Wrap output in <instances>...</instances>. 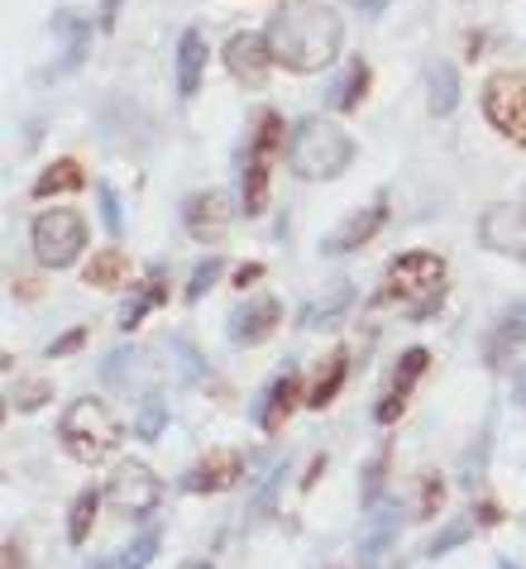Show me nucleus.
<instances>
[{"label": "nucleus", "mask_w": 526, "mask_h": 569, "mask_svg": "<svg viewBox=\"0 0 526 569\" xmlns=\"http://www.w3.org/2000/svg\"><path fill=\"white\" fill-rule=\"evenodd\" d=\"M282 479H287V460H278L274 469H268V479L259 483V493L249 498V521H268L278 508V493H282Z\"/></svg>", "instance_id": "36"}, {"label": "nucleus", "mask_w": 526, "mask_h": 569, "mask_svg": "<svg viewBox=\"0 0 526 569\" xmlns=\"http://www.w3.org/2000/svg\"><path fill=\"white\" fill-rule=\"evenodd\" d=\"M120 20V0H101V29H116Z\"/></svg>", "instance_id": "47"}, {"label": "nucleus", "mask_w": 526, "mask_h": 569, "mask_svg": "<svg viewBox=\"0 0 526 569\" xmlns=\"http://www.w3.org/2000/svg\"><path fill=\"white\" fill-rule=\"evenodd\" d=\"M326 469H330V460H326V450H321V455H311V465H307V473H301V479H297V488H301V493H311V488H316V483H321V479H326Z\"/></svg>", "instance_id": "43"}, {"label": "nucleus", "mask_w": 526, "mask_h": 569, "mask_svg": "<svg viewBox=\"0 0 526 569\" xmlns=\"http://www.w3.org/2000/svg\"><path fill=\"white\" fill-rule=\"evenodd\" d=\"M507 398H513L517 412H526V363H517V369H513V383H507Z\"/></svg>", "instance_id": "45"}, {"label": "nucleus", "mask_w": 526, "mask_h": 569, "mask_svg": "<svg viewBox=\"0 0 526 569\" xmlns=\"http://www.w3.org/2000/svg\"><path fill=\"white\" fill-rule=\"evenodd\" d=\"M445 282H450V268H445L440 254H430V249H407V254H397L388 263L383 292L374 302L378 307L397 302L407 321H430V316L445 307Z\"/></svg>", "instance_id": "2"}, {"label": "nucleus", "mask_w": 526, "mask_h": 569, "mask_svg": "<svg viewBox=\"0 0 526 569\" xmlns=\"http://www.w3.org/2000/svg\"><path fill=\"white\" fill-rule=\"evenodd\" d=\"M274 49H268V34H230L226 43V68L235 82H245L259 91L268 82V72H274Z\"/></svg>", "instance_id": "18"}, {"label": "nucleus", "mask_w": 526, "mask_h": 569, "mask_svg": "<svg viewBox=\"0 0 526 569\" xmlns=\"http://www.w3.org/2000/svg\"><path fill=\"white\" fill-rule=\"evenodd\" d=\"M163 493H168L163 479H158L153 465H143V460H120L106 479V502L130 521H149L158 508H163Z\"/></svg>", "instance_id": "7"}, {"label": "nucleus", "mask_w": 526, "mask_h": 569, "mask_svg": "<svg viewBox=\"0 0 526 569\" xmlns=\"http://www.w3.org/2000/svg\"><path fill=\"white\" fill-rule=\"evenodd\" d=\"M178 569H216V565H211V560H182Z\"/></svg>", "instance_id": "49"}, {"label": "nucleus", "mask_w": 526, "mask_h": 569, "mask_svg": "<svg viewBox=\"0 0 526 569\" xmlns=\"http://www.w3.org/2000/svg\"><path fill=\"white\" fill-rule=\"evenodd\" d=\"M82 282L87 288H101V292H116L130 282V254H125L120 244H110V249H96L91 263L82 268Z\"/></svg>", "instance_id": "24"}, {"label": "nucleus", "mask_w": 526, "mask_h": 569, "mask_svg": "<svg viewBox=\"0 0 526 569\" xmlns=\"http://www.w3.org/2000/svg\"><path fill=\"white\" fill-rule=\"evenodd\" d=\"M369 82H374V72H369V62L355 58L349 68L335 77L330 91H326V106L335 110V116H349V110H359V101L369 97Z\"/></svg>", "instance_id": "23"}, {"label": "nucleus", "mask_w": 526, "mask_h": 569, "mask_svg": "<svg viewBox=\"0 0 526 569\" xmlns=\"http://www.w3.org/2000/svg\"><path fill=\"white\" fill-rule=\"evenodd\" d=\"M430 350L426 345H407L403 355H397V363H393V373H388V383H383V392H378V402H374V421L388 431V426H397L403 421V412H407V402H411V392L421 388V378L430 373Z\"/></svg>", "instance_id": "8"}, {"label": "nucleus", "mask_w": 526, "mask_h": 569, "mask_svg": "<svg viewBox=\"0 0 526 569\" xmlns=\"http://www.w3.org/2000/svg\"><path fill=\"white\" fill-rule=\"evenodd\" d=\"M220 278H226V259H220V254H206L197 268H191V278H187V288H182V302H191V307H197L201 297L211 292Z\"/></svg>", "instance_id": "35"}, {"label": "nucleus", "mask_w": 526, "mask_h": 569, "mask_svg": "<svg viewBox=\"0 0 526 569\" xmlns=\"http://www.w3.org/2000/svg\"><path fill=\"white\" fill-rule=\"evenodd\" d=\"M206 72V34L201 29H187L178 39V97H197Z\"/></svg>", "instance_id": "27"}, {"label": "nucleus", "mask_w": 526, "mask_h": 569, "mask_svg": "<svg viewBox=\"0 0 526 569\" xmlns=\"http://www.w3.org/2000/svg\"><path fill=\"white\" fill-rule=\"evenodd\" d=\"M58 446H62L68 460L96 469V465H106L110 455L125 446V426H120L116 412H110V402L77 398L68 412L58 417Z\"/></svg>", "instance_id": "4"}, {"label": "nucleus", "mask_w": 526, "mask_h": 569, "mask_svg": "<svg viewBox=\"0 0 526 569\" xmlns=\"http://www.w3.org/2000/svg\"><path fill=\"white\" fill-rule=\"evenodd\" d=\"M53 402V378H14L10 383V407L14 412H43Z\"/></svg>", "instance_id": "34"}, {"label": "nucleus", "mask_w": 526, "mask_h": 569, "mask_svg": "<svg viewBox=\"0 0 526 569\" xmlns=\"http://www.w3.org/2000/svg\"><path fill=\"white\" fill-rule=\"evenodd\" d=\"M53 34L62 39V72H77L91 53V20L82 10H58L53 14Z\"/></svg>", "instance_id": "21"}, {"label": "nucleus", "mask_w": 526, "mask_h": 569, "mask_svg": "<svg viewBox=\"0 0 526 569\" xmlns=\"http://www.w3.org/2000/svg\"><path fill=\"white\" fill-rule=\"evenodd\" d=\"M469 512H474L478 527H503V521H507V508H503L498 498H474Z\"/></svg>", "instance_id": "42"}, {"label": "nucleus", "mask_w": 526, "mask_h": 569, "mask_svg": "<svg viewBox=\"0 0 526 569\" xmlns=\"http://www.w3.org/2000/svg\"><path fill=\"white\" fill-rule=\"evenodd\" d=\"M230 220H235V211H230V197L226 192H197V197L182 201V226H187L191 240L206 244V249L226 240Z\"/></svg>", "instance_id": "15"}, {"label": "nucleus", "mask_w": 526, "mask_h": 569, "mask_svg": "<svg viewBox=\"0 0 526 569\" xmlns=\"http://www.w3.org/2000/svg\"><path fill=\"white\" fill-rule=\"evenodd\" d=\"M484 116L498 134L526 149V72H493L484 82Z\"/></svg>", "instance_id": "10"}, {"label": "nucleus", "mask_w": 526, "mask_h": 569, "mask_svg": "<svg viewBox=\"0 0 526 569\" xmlns=\"http://www.w3.org/2000/svg\"><path fill=\"white\" fill-rule=\"evenodd\" d=\"M349 307H355V282L335 278L321 297H311V302L297 311V330H330V326H340L349 316Z\"/></svg>", "instance_id": "20"}, {"label": "nucleus", "mask_w": 526, "mask_h": 569, "mask_svg": "<svg viewBox=\"0 0 526 569\" xmlns=\"http://www.w3.org/2000/svg\"><path fill=\"white\" fill-rule=\"evenodd\" d=\"M287 124L278 110H259L254 116V130L245 139V158H239V207L245 216H264L268 211V192H274V168L287 144Z\"/></svg>", "instance_id": "5"}, {"label": "nucleus", "mask_w": 526, "mask_h": 569, "mask_svg": "<svg viewBox=\"0 0 526 569\" xmlns=\"http://www.w3.org/2000/svg\"><path fill=\"white\" fill-rule=\"evenodd\" d=\"M163 350L178 359V363H172V373H178V383H182V388H197V383H206V378H211V363H206V355H201L187 336H168V340H163Z\"/></svg>", "instance_id": "28"}, {"label": "nucleus", "mask_w": 526, "mask_h": 569, "mask_svg": "<svg viewBox=\"0 0 526 569\" xmlns=\"http://www.w3.org/2000/svg\"><path fill=\"white\" fill-rule=\"evenodd\" d=\"M158 550H163V531L149 527V531H139L130 546H120L116 556H110V569H149L158 560Z\"/></svg>", "instance_id": "31"}, {"label": "nucleus", "mask_w": 526, "mask_h": 569, "mask_svg": "<svg viewBox=\"0 0 526 569\" xmlns=\"http://www.w3.org/2000/svg\"><path fill=\"white\" fill-rule=\"evenodd\" d=\"M87 340H91V326H68L53 345H48V359H72V355H82Z\"/></svg>", "instance_id": "41"}, {"label": "nucleus", "mask_w": 526, "mask_h": 569, "mask_svg": "<svg viewBox=\"0 0 526 569\" xmlns=\"http://www.w3.org/2000/svg\"><path fill=\"white\" fill-rule=\"evenodd\" d=\"M478 244H484L488 254L526 263V207H513V201L488 207L478 216Z\"/></svg>", "instance_id": "13"}, {"label": "nucleus", "mask_w": 526, "mask_h": 569, "mask_svg": "<svg viewBox=\"0 0 526 569\" xmlns=\"http://www.w3.org/2000/svg\"><path fill=\"white\" fill-rule=\"evenodd\" d=\"M87 569H110V560H91V565H87Z\"/></svg>", "instance_id": "51"}, {"label": "nucleus", "mask_w": 526, "mask_h": 569, "mask_svg": "<svg viewBox=\"0 0 526 569\" xmlns=\"http://www.w3.org/2000/svg\"><path fill=\"white\" fill-rule=\"evenodd\" d=\"M168 297H172V278H168L163 263H153L139 282H130V297L120 302V330H125V336L139 330L158 307H168Z\"/></svg>", "instance_id": "17"}, {"label": "nucleus", "mask_w": 526, "mask_h": 569, "mask_svg": "<svg viewBox=\"0 0 526 569\" xmlns=\"http://www.w3.org/2000/svg\"><path fill=\"white\" fill-rule=\"evenodd\" d=\"M459 106V77L450 62H436V68L426 72V110L430 116H450Z\"/></svg>", "instance_id": "30"}, {"label": "nucleus", "mask_w": 526, "mask_h": 569, "mask_svg": "<svg viewBox=\"0 0 526 569\" xmlns=\"http://www.w3.org/2000/svg\"><path fill=\"white\" fill-rule=\"evenodd\" d=\"M349 6H355L359 14H369V20H374V14L388 10V0H349Z\"/></svg>", "instance_id": "48"}, {"label": "nucleus", "mask_w": 526, "mask_h": 569, "mask_svg": "<svg viewBox=\"0 0 526 569\" xmlns=\"http://www.w3.org/2000/svg\"><path fill=\"white\" fill-rule=\"evenodd\" d=\"M297 407H307V378H301L297 363H282V369L264 383L259 398H254L249 417H254V426H259L264 436H282V426L292 421Z\"/></svg>", "instance_id": "9"}, {"label": "nucleus", "mask_w": 526, "mask_h": 569, "mask_svg": "<svg viewBox=\"0 0 526 569\" xmlns=\"http://www.w3.org/2000/svg\"><path fill=\"white\" fill-rule=\"evenodd\" d=\"M498 569H522L517 560H507V556H498Z\"/></svg>", "instance_id": "50"}, {"label": "nucleus", "mask_w": 526, "mask_h": 569, "mask_svg": "<svg viewBox=\"0 0 526 569\" xmlns=\"http://www.w3.org/2000/svg\"><path fill=\"white\" fill-rule=\"evenodd\" d=\"M445 498H450V483H445V473H421L417 479V521H430L440 508H445Z\"/></svg>", "instance_id": "37"}, {"label": "nucleus", "mask_w": 526, "mask_h": 569, "mask_svg": "<svg viewBox=\"0 0 526 569\" xmlns=\"http://www.w3.org/2000/svg\"><path fill=\"white\" fill-rule=\"evenodd\" d=\"M245 469H249V455L245 450H235V446H211L201 455L197 465H187L182 473H178V488L182 493H230V488L245 479Z\"/></svg>", "instance_id": "11"}, {"label": "nucleus", "mask_w": 526, "mask_h": 569, "mask_svg": "<svg viewBox=\"0 0 526 569\" xmlns=\"http://www.w3.org/2000/svg\"><path fill=\"white\" fill-rule=\"evenodd\" d=\"M488 450H493V426H484V436H478V450L465 455V465H459V483L474 493V483H484V465H488Z\"/></svg>", "instance_id": "39"}, {"label": "nucleus", "mask_w": 526, "mask_h": 569, "mask_svg": "<svg viewBox=\"0 0 526 569\" xmlns=\"http://www.w3.org/2000/svg\"><path fill=\"white\" fill-rule=\"evenodd\" d=\"M522 527H526V512H522Z\"/></svg>", "instance_id": "52"}, {"label": "nucleus", "mask_w": 526, "mask_h": 569, "mask_svg": "<svg viewBox=\"0 0 526 569\" xmlns=\"http://www.w3.org/2000/svg\"><path fill=\"white\" fill-rule=\"evenodd\" d=\"M230 282H235L239 292H245V288H254V282H264V263H239L235 273H230Z\"/></svg>", "instance_id": "44"}, {"label": "nucleus", "mask_w": 526, "mask_h": 569, "mask_svg": "<svg viewBox=\"0 0 526 569\" xmlns=\"http://www.w3.org/2000/svg\"><path fill=\"white\" fill-rule=\"evenodd\" d=\"M517 345H526V297H517V302L498 316V330H493V340L484 345V363L488 369H498Z\"/></svg>", "instance_id": "22"}, {"label": "nucleus", "mask_w": 526, "mask_h": 569, "mask_svg": "<svg viewBox=\"0 0 526 569\" xmlns=\"http://www.w3.org/2000/svg\"><path fill=\"white\" fill-rule=\"evenodd\" d=\"M397 536H403V502L397 498L374 502V508L364 512V527H359V560L378 565L397 546Z\"/></svg>", "instance_id": "16"}, {"label": "nucleus", "mask_w": 526, "mask_h": 569, "mask_svg": "<svg viewBox=\"0 0 526 569\" xmlns=\"http://www.w3.org/2000/svg\"><path fill=\"white\" fill-rule=\"evenodd\" d=\"M101 502H106L101 488H82V493L68 502V546H87L91 541V527H96Z\"/></svg>", "instance_id": "29"}, {"label": "nucleus", "mask_w": 526, "mask_h": 569, "mask_svg": "<svg viewBox=\"0 0 526 569\" xmlns=\"http://www.w3.org/2000/svg\"><path fill=\"white\" fill-rule=\"evenodd\" d=\"M388 479H393V440H383V446L359 469V508L364 512H369L374 502L388 498Z\"/></svg>", "instance_id": "25"}, {"label": "nucleus", "mask_w": 526, "mask_h": 569, "mask_svg": "<svg viewBox=\"0 0 526 569\" xmlns=\"http://www.w3.org/2000/svg\"><path fill=\"white\" fill-rule=\"evenodd\" d=\"M135 363H139V355L130 350V345H120V350H110V355H106L101 378H106L110 388H130V383H135Z\"/></svg>", "instance_id": "38"}, {"label": "nucleus", "mask_w": 526, "mask_h": 569, "mask_svg": "<svg viewBox=\"0 0 526 569\" xmlns=\"http://www.w3.org/2000/svg\"><path fill=\"white\" fill-rule=\"evenodd\" d=\"M345 24L326 0H287L268 20V49L287 72H321L340 53Z\"/></svg>", "instance_id": "1"}, {"label": "nucleus", "mask_w": 526, "mask_h": 569, "mask_svg": "<svg viewBox=\"0 0 526 569\" xmlns=\"http://www.w3.org/2000/svg\"><path fill=\"white\" fill-rule=\"evenodd\" d=\"M29 249L43 268H72L87 249V216L72 211V207H53V211H39L34 226H29Z\"/></svg>", "instance_id": "6"}, {"label": "nucleus", "mask_w": 526, "mask_h": 569, "mask_svg": "<svg viewBox=\"0 0 526 569\" xmlns=\"http://www.w3.org/2000/svg\"><path fill=\"white\" fill-rule=\"evenodd\" d=\"M287 163H292V172L301 182H335L349 163H355V139H349L345 124H335L326 116H307V120L292 124Z\"/></svg>", "instance_id": "3"}, {"label": "nucleus", "mask_w": 526, "mask_h": 569, "mask_svg": "<svg viewBox=\"0 0 526 569\" xmlns=\"http://www.w3.org/2000/svg\"><path fill=\"white\" fill-rule=\"evenodd\" d=\"M87 187V172L77 158H53L39 178H34V201H48V197H68V192H82Z\"/></svg>", "instance_id": "26"}, {"label": "nucleus", "mask_w": 526, "mask_h": 569, "mask_svg": "<svg viewBox=\"0 0 526 569\" xmlns=\"http://www.w3.org/2000/svg\"><path fill=\"white\" fill-rule=\"evenodd\" d=\"M474 531H478V521H474V512L469 517H450L445 527L430 536V546H426V556L430 560H440V556H450V550H459V546H469L474 541Z\"/></svg>", "instance_id": "33"}, {"label": "nucleus", "mask_w": 526, "mask_h": 569, "mask_svg": "<svg viewBox=\"0 0 526 569\" xmlns=\"http://www.w3.org/2000/svg\"><path fill=\"white\" fill-rule=\"evenodd\" d=\"M349 369H355V350L349 345H335V350L321 355V363L307 378V412H326V407L340 398L349 383Z\"/></svg>", "instance_id": "19"}, {"label": "nucleus", "mask_w": 526, "mask_h": 569, "mask_svg": "<svg viewBox=\"0 0 526 569\" xmlns=\"http://www.w3.org/2000/svg\"><path fill=\"white\" fill-rule=\"evenodd\" d=\"M278 326H282V302L274 292H254L226 316V340L235 350H259V345L278 336Z\"/></svg>", "instance_id": "12"}, {"label": "nucleus", "mask_w": 526, "mask_h": 569, "mask_svg": "<svg viewBox=\"0 0 526 569\" xmlns=\"http://www.w3.org/2000/svg\"><path fill=\"white\" fill-rule=\"evenodd\" d=\"M24 565H29V560H24V546L10 536V541H6V569H24Z\"/></svg>", "instance_id": "46"}, {"label": "nucleus", "mask_w": 526, "mask_h": 569, "mask_svg": "<svg viewBox=\"0 0 526 569\" xmlns=\"http://www.w3.org/2000/svg\"><path fill=\"white\" fill-rule=\"evenodd\" d=\"M96 201H101V226H106V234L110 240H120L125 234V207H120V192L110 182H101L96 187Z\"/></svg>", "instance_id": "40"}, {"label": "nucleus", "mask_w": 526, "mask_h": 569, "mask_svg": "<svg viewBox=\"0 0 526 569\" xmlns=\"http://www.w3.org/2000/svg\"><path fill=\"white\" fill-rule=\"evenodd\" d=\"M383 226H388V197L369 201L364 211H349L340 226H335L326 240H321V254H326V259L355 254V249H364V244H374V240H378V230H383Z\"/></svg>", "instance_id": "14"}, {"label": "nucleus", "mask_w": 526, "mask_h": 569, "mask_svg": "<svg viewBox=\"0 0 526 569\" xmlns=\"http://www.w3.org/2000/svg\"><path fill=\"white\" fill-rule=\"evenodd\" d=\"M168 421H172L168 402L158 398V392H143V398H139V412H135V421H130V431H135V440H158V436L168 431Z\"/></svg>", "instance_id": "32"}]
</instances>
